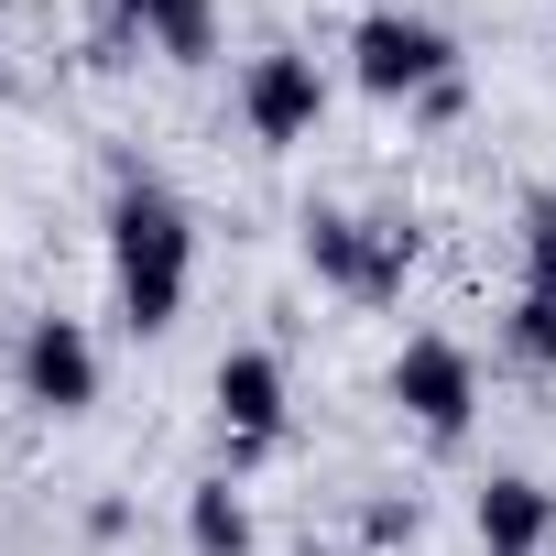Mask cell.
<instances>
[{
  "instance_id": "obj_12",
  "label": "cell",
  "mask_w": 556,
  "mask_h": 556,
  "mask_svg": "<svg viewBox=\"0 0 556 556\" xmlns=\"http://www.w3.org/2000/svg\"><path fill=\"white\" fill-rule=\"evenodd\" d=\"M415 523H426V513H415V491H404V502L382 491V502L361 513V545H415Z\"/></svg>"
},
{
  "instance_id": "obj_8",
  "label": "cell",
  "mask_w": 556,
  "mask_h": 556,
  "mask_svg": "<svg viewBox=\"0 0 556 556\" xmlns=\"http://www.w3.org/2000/svg\"><path fill=\"white\" fill-rule=\"evenodd\" d=\"M142 45L164 66H207L218 55V0H110V55Z\"/></svg>"
},
{
  "instance_id": "obj_14",
  "label": "cell",
  "mask_w": 556,
  "mask_h": 556,
  "mask_svg": "<svg viewBox=\"0 0 556 556\" xmlns=\"http://www.w3.org/2000/svg\"><path fill=\"white\" fill-rule=\"evenodd\" d=\"M306 556H328V545H306Z\"/></svg>"
},
{
  "instance_id": "obj_3",
  "label": "cell",
  "mask_w": 556,
  "mask_h": 556,
  "mask_svg": "<svg viewBox=\"0 0 556 556\" xmlns=\"http://www.w3.org/2000/svg\"><path fill=\"white\" fill-rule=\"evenodd\" d=\"M350 77H361L371 99H437V88L458 77V45H447L426 12H361V34H350Z\"/></svg>"
},
{
  "instance_id": "obj_1",
  "label": "cell",
  "mask_w": 556,
  "mask_h": 556,
  "mask_svg": "<svg viewBox=\"0 0 556 556\" xmlns=\"http://www.w3.org/2000/svg\"><path fill=\"white\" fill-rule=\"evenodd\" d=\"M186 285H197V218L164 175H121L110 197V295H121V328L131 339H164L186 317Z\"/></svg>"
},
{
  "instance_id": "obj_13",
  "label": "cell",
  "mask_w": 556,
  "mask_h": 556,
  "mask_svg": "<svg viewBox=\"0 0 556 556\" xmlns=\"http://www.w3.org/2000/svg\"><path fill=\"white\" fill-rule=\"evenodd\" d=\"M523 240H545V251H556V186H545V197L523 207Z\"/></svg>"
},
{
  "instance_id": "obj_9",
  "label": "cell",
  "mask_w": 556,
  "mask_h": 556,
  "mask_svg": "<svg viewBox=\"0 0 556 556\" xmlns=\"http://www.w3.org/2000/svg\"><path fill=\"white\" fill-rule=\"evenodd\" d=\"M469 523H480V556H545V534H556V491L523 480V469H491L480 502H469Z\"/></svg>"
},
{
  "instance_id": "obj_5",
  "label": "cell",
  "mask_w": 556,
  "mask_h": 556,
  "mask_svg": "<svg viewBox=\"0 0 556 556\" xmlns=\"http://www.w3.org/2000/svg\"><path fill=\"white\" fill-rule=\"evenodd\" d=\"M12 371H23V404H34V415H88V404H99V382H110V361H99L88 317H34V328H23V350H12Z\"/></svg>"
},
{
  "instance_id": "obj_11",
  "label": "cell",
  "mask_w": 556,
  "mask_h": 556,
  "mask_svg": "<svg viewBox=\"0 0 556 556\" xmlns=\"http://www.w3.org/2000/svg\"><path fill=\"white\" fill-rule=\"evenodd\" d=\"M186 556H251V502H240L229 469H207L186 491Z\"/></svg>"
},
{
  "instance_id": "obj_2",
  "label": "cell",
  "mask_w": 556,
  "mask_h": 556,
  "mask_svg": "<svg viewBox=\"0 0 556 556\" xmlns=\"http://www.w3.org/2000/svg\"><path fill=\"white\" fill-rule=\"evenodd\" d=\"M295 240H306V273H317L328 295H350V306H393V295H404V273H415V229H404V218L306 207Z\"/></svg>"
},
{
  "instance_id": "obj_6",
  "label": "cell",
  "mask_w": 556,
  "mask_h": 556,
  "mask_svg": "<svg viewBox=\"0 0 556 556\" xmlns=\"http://www.w3.org/2000/svg\"><path fill=\"white\" fill-rule=\"evenodd\" d=\"M240 121H251V142H262V153L306 142V131L328 121V77H317V55H295V45L251 55V66H240Z\"/></svg>"
},
{
  "instance_id": "obj_10",
  "label": "cell",
  "mask_w": 556,
  "mask_h": 556,
  "mask_svg": "<svg viewBox=\"0 0 556 556\" xmlns=\"http://www.w3.org/2000/svg\"><path fill=\"white\" fill-rule=\"evenodd\" d=\"M513 361L523 371H556V251L545 240H523V295H513Z\"/></svg>"
},
{
  "instance_id": "obj_7",
  "label": "cell",
  "mask_w": 556,
  "mask_h": 556,
  "mask_svg": "<svg viewBox=\"0 0 556 556\" xmlns=\"http://www.w3.org/2000/svg\"><path fill=\"white\" fill-rule=\"evenodd\" d=\"M207 404H218V437H229V458H262V447H285V361L273 350H218V371H207Z\"/></svg>"
},
{
  "instance_id": "obj_4",
  "label": "cell",
  "mask_w": 556,
  "mask_h": 556,
  "mask_svg": "<svg viewBox=\"0 0 556 556\" xmlns=\"http://www.w3.org/2000/svg\"><path fill=\"white\" fill-rule=\"evenodd\" d=\"M382 393L404 404V426H426L437 447H458V437H469V415H480V361H469L458 339H437V328H426V339H404V350H393V382H382Z\"/></svg>"
}]
</instances>
